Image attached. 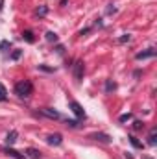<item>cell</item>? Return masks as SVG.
Returning <instances> with one entry per match:
<instances>
[{
    "mask_svg": "<svg viewBox=\"0 0 157 159\" xmlns=\"http://www.w3.org/2000/svg\"><path fill=\"white\" fill-rule=\"evenodd\" d=\"M133 128H135V129H142V128H144V124H142L141 120H135V122H133Z\"/></svg>",
    "mask_w": 157,
    "mask_h": 159,
    "instance_id": "17",
    "label": "cell"
},
{
    "mask_svg": "<svg viewBox=\"0 0 157 159\" xmlns=\"http://www.w3.org/2000/svg\"><path fill=\"white\" fill-rule=\"evenodd\" d=\"M20 54H22L20 50H15V52L11 54V59H19V57H20Z\"/></svg>",
    "mask_w": 157,
    "mask_h": 159,
    "instance_id": "20",
    "label": "cell"
},
{
    "mask_svg": "<svg viewBox=\"0 0 157 159\" xmlns=\"http://www.w3.org/2000/svg\"><path fill=\"white\" fill-rule=\"evenodd\" d=\"M46 41H48V43H57V34H54V32H46Z\"/></svg>",
    "mask_w": 157,
    "mask_h": 159,
    "instance_id": "13",
    "label": "cell"
},
{
    "mask_svg": "<svg viewBox=\"0 0 157 159\" xmlns=\"http://www.w3.org/2000/svg\"><path fill=\"white\" fill-rule=\"evenodd\" d=\"M22 39H26L28 41V43H34V34H32V32H30V30H26V32H24V34H22Z\"/></svg>",
    "mask_w": 157,
    "mask_h": 159,
    "instance_id": "14",
    "label": "cell"
},
{
    "mask_svg": "<svg viewBox=\"0 0 157 159\" xmlns=\"http://www.w3.org/2000/svg\"><path fill=\"white\" fill-rule=\"evenodd\" d=\"M32 93H34V85H32V81H28V80H22V81H19V83L15 85V94H17L19 98H28Z\"/></svg>",
    "mask_w": 157,
    "mask_h": 159,
    "instance_id": "1",
    "label": "cell"
},
{
    "mask_svg": "<svg viewBox=\"0 0 157 159\" xmlns=\"http://www.w3.org/2000/svg\"><path fill=\"white\" fill-rule=\"evenodd\" d=\"M6 98H7V91H6V87L0 83V102H4Z\"/></svg>",
    "mask_w": 157,
    "mask_h": 159,
    "instance_id": "16",
    "label": "cell"
},
{
    "mask_svg": "<svg viewBox=\"0 0 157 159\" xmlns=\"http://www.w3.org/2000/svg\"><path fill=\"white\" fill-rule=\"evenodd\" d=\"M83 72H85V65H83V61H76V63H74V78L81 80L83 78Z\"/></svg>",
    "mask_w": 157,
    "mask_h": 159,
    "instance_id": "2",
    "label": "cell"
},
{
    "mask_svg": "<svg viewBox=\"0 0 157 159\" xmlns=\"http://www.w3.org/2000/svg\"><path fill=\"white\" fill-rule=\"evenodd\" d=\"M35 13H37V15H39V17H44V15H46V13H48V7H46V6H39V7H37V11H35Z\"/></svg>",
    "mask_w": 157,
    "mask_h": 159,
    "instance_id": "15",
    "label": "cell"
},
{
    "mask_svg": "<svg viewBox=\"0 0 157 159\" xmlns=\"http://www.w3.org/2000/svg\"><path fill=\"white\" fill-rule=\"evenodd\" d=\"M26 154H28V157L30 159H41V152L39 150H35V148H28Z\"/></svg>",
    "mask_w": 157,
    "mask_h": 159,
    "instance_id": "10",
    "label": "cell"
},
{
    "mask_svg": "<svg viewBox=\"0 0 157 159\" xmlns=\"http://www.w3.org/2000/svg\"><path fill=\"white\" fill-rule=\"evenodd\" d=\"M7 46H9V43H7V41H2V43H0V48H2V50H6Z\"/></svg>",
    "mask_w": 157,
    "mask_h": 159,
    "instance_id": "22",
    "label": "cell"
},
{
    "mask_svg": "<svg viewBox=\"0 0 157 159\" xmlns=\"http://www.w3.org/2000/svg\"><path fill=\"white\" fill-rule=\"evenodd\" d=\"M91 139L100 141V143H109V141H111V139H109V135H105V133H92V135H91Z\"/></svg>",
    "mask_w": 157,
    "mask_h": 159,
    "instance_id": "7",
    "label": "cell"
},
{
    "mask_svg": "<svg viewBox=\"0 0 157 159\" xmlns=\"http://www.w3.org/2000/svg\"><path fill=\"white\" fill-rule=\"evenodd\" d=\"M144 159H150V157H144Z\"/></svg>",
    "mask_w": 157,
    "mask_h": 159,
    "instance_id": "25",
    "label": "cell"
},
{
    "mask_svg": "<svg viewBox=\"0 0 157 159\" xmlns=\"http://www.w3.org/2000/svg\"><path fill=\"white\" fill-rule=\"evenodd\" d=\"M70 109H72V113H74L78 119H85V111H83V107L79 106L78 102H70Z\"/></svg>",
    "mask_w": 157,
    "mask_h": 159,
    "instance_id": "3",
    "label": "cell"
},
{
    "mask_svg": "<svg viewBox=\"0 0 157 159\" xmlns=\"http://www.w3.org/2000/svg\"><path fill=\"white\" fill-rule=\"evenodd\" d=\"M157 129H152V131H150V137H148V144H150V146H155V143H157Z\"/></svg>",
    "mask_w": 157,
    "mask_h": 159,
    "instance_id": "11",
    "label": "cell"
},
{
    "mask_svg": "<svg viewBox=\"0 0 157 159\" xmlns=\"http://www.w3.org/2000/svg\"><path fill=\"white\" fill-rule=\"evenodd\" d=\"M120 43H126V41H129V35H128V34H126V35H122V37H120Z\"/></svg>",
    "mask_w": 157,
    "mask_h": 159,
    "instance_id": "24",
    "label": "cell"
},
{
    "mask_svg": "<svg viewBox=\"0 0 157 159\" xmlns=\"http://www.w3.org/2000/svg\"><path fill=\"white\" fill-rule=\"evenodd\" d=\"M131 117H133L131 113H126V115H122V117H120V122H126V120H129Z\"/></svg>",
    "mask_w": 157,
    "mask_h": 159,
    "instance_id": "19",
    "label": "cell"
},
{
    "mask_svg": "<svg viewBox=\"0 0 157 159\" xmlns=\"http://www.w3.org/2000/svg\"><path fill=\"white\" fill-rule=\"evenodd\" d=\"M115 89H117V83H115L113 80H105V91L111 93V91H115Z\"/></svg>",
    "mask_w": 157,
    "mask_h": 159,
    "instance_id": "12",
    "label": "cell"
},
{
    "mask_svg": "<svg viewBox=\"0 0 157 159\" xmlns=\"http://www.w3.org/2000/svg\"><path fill=\"white\" fill-rule=\"evenodd\" d=\"M56 52H57V54H63V52H65V48H63L61 44H57V46H56Z\"/></svg>",
    "mask_w": 157,
    "mask_h": 159,
    "instance_id": "23",
    "label": "cell"
},
{
    "mask_svg": "<svg viewBox=\"0 0 157 159\" xmlns=\"http://www.w3.org/2000/svg\"><path fill=\"white\" fill-rule=\"evenodd\" d=\"M6 154H7V156H11L13 159H24V156H22V154H19L17 150H13V148H9V146L6 148Z\"/></svg>",
    "mask_w": 157,
    "mask_h": 159,
    "instance_id": "9",
    "label": "cell"
},
{
    "mask_svg": "<svg viewBox=\"0 0 157 159\" xmlns=\"http://www.w3.org/2000/svg\"><path fill=\"white\" fill-rule=\"evenodd\" d=\"M63 143V137L59 135V133H52V135H48V144H52V146H59Z\"/></svg>",
    "mask_w": 157,
    "mask_h": 159,
    "instance_id": "4",
    "label": "cell"
},
{
    "mask_svg": "<svg viewBox=\"0 0 157 159\" xmlns=\"http://www.w3.org/2000/svg\"><path fill=\"white\" fill-rule=\"evenodd\" d=\"M17 137H19V133H17L15 129H11V131L6 135V143H7V144H13V143H17Z\"/></svg>",
    "mask_w": 157,
    "mask_h": 159,
    "instance_id": "8",
    "label": "cell"
},
{
    "mask_svg": "<svg viewBox=\"0 0 157 159\" xmlns=\"http://www.w3.org/2000/svg\"><path fill=\"white\" fill-rule=\"evenodd\" d=\"M129 141H131V144H133L135 148H141V146H142V144H141V143H139V141H137L135 137H129Z\"/></svg>",
    "mask_w": 157,
    "mask_h": 159,
    "instance_id": "18",
    "label": "cell"
},
{
    "mask_svg": "<svg viewBox=\"0 0 157 159\" xmlns=\"http://www.w3.org/2000/svg\"><path fill=\"white\" fill-rule=\"evenodd\" d=\"M41 113H43L44 117H48V119H59V113H57V111H54V109H50V107L41 109Z\"/></svg>",
    "mask_w": 157,
    "mask_h": 159,
    "instance_id": "6",
    "label": "cell"
},
{
    "mask_svg": "<svg viewBox=\"0 0 157 159\" xmlns=\"http://www.w3.org/2000/svg\"><path fill=\"white\" fill-rule=\"evenodd\" d=\"M155 56V48H148V50H144V52H139L135 57L137 59H146V57H154Z\"/></svg>",
    "mask_w": 157,
    "mask_h": 159,
    "instance_id": "5",
    "label": "cell"
},
{
    "mask_svg": "<svg viewBox=\"0 0 157 159\" xmlns=\"http://www.w3.org/2000/svg\"><path fill=\"white\" fill-rule=\"evenodd\" d=\"M67 126H70V128H76V126H78V122H76V120H67Z\"/></svg>",
    "mask_w": 157,
    "mask_h": 159,
    "instance_id": "21",
    "label": "cell"
}]
</instances>
